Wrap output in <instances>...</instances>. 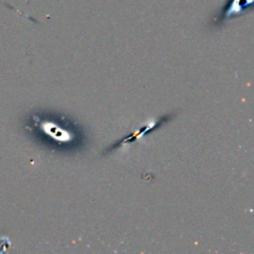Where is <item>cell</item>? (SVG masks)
<instances>
[{
    "label": "cell",
    "mask_w": 254,
    "mask_h": 254,
    "mask_svg": "<svg viewBox=\"0 0 254 254\" xmlns=\"http://www.w3.org/2000/svg\"><path fill=\"white\" fill-rule=\"evenodd\" d=\"M252 10V0H226L217 12L215 24H223Z\"/></svg>",
    "instance_id": "obj_1"
}]
</instances>
